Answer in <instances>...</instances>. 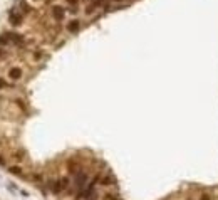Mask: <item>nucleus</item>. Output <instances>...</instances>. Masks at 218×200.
I'll return each instance as SVG.
<instances>
[{
  "mask_svg": "<svg viewBox=\"0 0 218 200\" xmlns=\"http://www.w3.org/2000/svg\"><path fill=\"white\" fill-rule=\"evenodd\" d=\"M87 180H89V173H86V171L79 170L76 173V180H74V187H76L77 193H81L84 188H86L87 185Z\"/></svg>",
  "mask_w": 218,
  "mask_h": 200,
  "instance_id": "f257e3e1",
  "label": "nucleus"
},
{
  "mask_svg": "<svg viewBox=\"0 0 218 200\" xmlns=\"http://www.w3.org/2000/svg\"><path fill=\"white\" fill-rule=\"evenodd\" d=\"M52 17H54L57 22L64 20V17H65V8L61 7V5H54V7H52Z\"/></svg>",
  "mask_w": 218,
  "mask_h": 200,
  "instance_id": "f03ea898",
  "label": "nucleus"
},
{
  "mask_svg": "<svg viewBox=\"0 0 218 200\" xmlns=\"http://www.w3.org/2000/svg\"><path fill=\"white\" fill-rule=\"evenodd\" d=\"M47 185H49V188H51V192L55 193V195L64 190V187H62V183H61V178L59 180H51V182H47Z\"/></svg>",
  "mask_w": 218,
  "mask_h": 200,
  "instance_id": "7ed1b4c3",
  "label": "nucleus"
},
{
  "mask_svg": "<svg viewBox=\"0 0 218 200\" xmlns=\"http://www.w3.org/2000/svg\"><path fill=\"white\" fill-rule=\"evenodd\" d=\"M20 77H22V69H20V67L14 66V67H10V69H8V79H12V81H18Z\"/></svg>",
  "mask_w": 218,
  "mask_h": 200,
  "instance_id": "20e7f679",
  "label": "nucleus"
},
{
  "mask_svg": "<svg viewBox=\"0 0 218 200\" xmlns=\"http://www.w3.org/2000/svg\"><path fill=\"white\" fill-rule=\"evenodd\" d=\"M67 32H71V34H77L81 30V22L77 20V19H74V20H71L69 24H67Z\"/></svg>",
  "mask_w": 218,
  "mask_h": 200,
  "instance_id": "39448f33",
  "label": "nucleus"
},
{
  "mask_svg": "<svg viewBox=\"0 0 218 200\" xmlns=\"http://www.w3.org/2000/svg\"><path fill=\"white\" fill-rule=\"evenodd\" d=\"M104 4H106L104 0H91V4H89V5L86 7V14H87V15H89V14H92V10H94V8L102 7Z\"/></svg>",
  "mask_w": 218,
  "mask_h": 200,
  "instance_id": "423d86ee",
  "label": "nucleus"
},
{
  "mask_svg": "<svg viewBox=\"0 0 218 200\" xmlns=\"http://www.w3.org/2000/svg\"><path fill=\"white\" fill-rule=\"evenodd\" d=\"M8 22H10V25L18 27L22 24V15L20 14H15V12H10V14H8Z\"/></svg>",
  "mask_w": 218,
  "mask_h": 200,
  "instance_id": "0eeeda50",
  "label": "nucleus"
},
{
  "mask_svg": "<svg viewBox=\"0 0 218 200\" xmlns=\"http://www.w3.org/2000/svg\"><path fill=\"white\" fill-rule=\"evenodd\" d=\"M8 37H10V42L17 44V46H24V44H25V40H24V36H20V34L8 32Z\"/></svg>",
  "mask_w": 218,
  "mask_h": 200,
  "instance_id": "6e6552de",
  "label": "nucleus"
},
{
  "mask_svg": "<svg viewBox=\"0 0 218 200\" xmlns=\"http://www.w3.org/2000/svg\"><path fill=\"white\" fill-rule=\"evenodd\" d=\"M67 170H69L71 175H76L77 171H79V165H77L76 160H69L67 161Z\"/></svg>",
  "mask_w": 218,
  "mask_h": 200,
  "instance_id": "1a4fd4ad",
  "label": "nucleus"
},
{
  "mask_svg": "<svg viewBox=\"0 0 218 200\" xmlns=\"http://www.w3.org/2000/svg\"><path fill=\"white\" fill-rule=\"evenodd\" d=\"M8 171H10L12 175H15V177H24V170H22L20 167H17V165L8 167Z\"/></svg>",
  "mask_w": 218,
  "mask_h": 200,
  "instance_id": "9d476101",
  "label": "nucleus"
},
{
  "mask_svg": "<svg viewBox=\"0 0 218 200\" xmlns=\"http://www.w3.org/2000/svg\"><path fill=\"white\" fill-rule=\"evenodd\" d=\"M10 42V37H8V32H4L0 36V46H7Z\"/></svg>",
  "mask_w": 218,
  "mask_h": 200,
  "instance_id": "9b49d317",
  "label": "nucleus"
},
{
  "mask_svg": "<svg viewBox=\"0 0 218 200\" xmlns=\"http://www.w3.org/2000/svg\"><path fill=\"white\" fill-rule=\"evenodd\" d=\"M101 182V185H111V183H114V178L111 177V175H107V177H104V178L99 180Z\"/></svg>",
  "mask_w": 218,
  "mask_h": 200,
  "instance_id": "f8f14e48",
  "label": "nucleus"
},
{
  "mask_svg": "<svg viewBox=\"0 0 218 200\" xmlns=\"http://www.w3.org/2000/svg\"><path fill=\"white\" fill-rule=\"evenodd\" d=\"M42 57H44V52H42V51H39V49H37V51H34V54H32V59H34V61H40Z\"/></svg>",
  "mask_w": 218,
  "mask_h": 200,
  "instance_id": "ddd939ff",
  "label": "nucleus"
},
{
  "mask_svg": "<svg viewBox=\"0 0 218 200\" xmlns=\"http://www.w3.org/2000/svg\"><path fill=\"white\" fill-rule=\"evenodd\" d=\"M61 183H62V187H64V190L69 187V177H62L61 178Z\"/></svg>",
  "mask_w": 218,
  "mask_h": 200,
  "instance_id": "4468645a",
  "label": "nucleus"
},
{
  "mask_svg": "<svg viewBox=\"0 0 218 200\" xmlns=\"http://www.w3.org/2000/svg\"><path fill=\"white\" fill-rule=\"evenodd\" d=\"M104 200H119V198H117V195H114V193H106Z\"/></svg>",
  "mask_w": 218,
  "mask_h": 200,
  "instance_id": "2eb2a0df",
  "label": "nucleus"
},
{
  "mask_svg": "<svg viewBox=\"0 0 218 200\" xmlns=\"http://www.w3.org/2000/svg\"><path fill=\"white\" fill-rule=\"evenodd\" d=\"M14 155H15V158H17V161H22V158H24V155H25V153L20 150V151H15Z\"/></svg>",
  "mask_w": 218,
  "mask_h": 200,
  "instance_id": "dca6fc26",
  "label": "nucleus"
},
{
  "mask_svg": "<svg viewBox=\"0 0 218 200\" xmlns=\"http://www.w3.org/2000/svg\"><path fill=\"white\" fill-rule=\"evenodd\" d=\"M200 200H211V195H210V193H206V192H203L200 195Z\"/></svg>",
  "mask_w": 218,
  "mask_h": 200,
  "instance_id": "f3484780",
  "label": "nucleus"
},
{
  "mask_svg": "<svg viewBox=\"0 0 218 200\" xmlns=\"http://www.w3.org/2000/svg\"><path fill=\"white\" fill-rule=\"evenodd\" d=\"M15 104H17L20 109H25V103H24V101H20V99H15Z\"/></svg>",
  "mask_w": 218,
  "mask_h": 200,
  "instance_id": "a211bd4d",
  "label": "nucleus"
},
{
  "mask_svg": "<svg viewBox=\"0 0 218 200\" xmlns=\"http://www.w3.org/2000/svg\"><path fill=\"white\" fill-rule=\"evenodd\" d=\"M32 180H35V182H40V180H42V175H40V173H34V175H32Z\"/></svg>",
  "mask_w": 218,
  "mask_h": 200,
  "instance_id": "6ab92c4d",
  "label": "nucleus"
},
{
  "mask_svg": "<svg viewBox=\"0 0 218 200\" xmlns=\"http://www.w3.org/2000/svg\"><path fill=\"white\" fill-rule=\"evenodd\" d=\"M65 2L71 4V5H77V4H79V0H65Z\"/></svg>",
  "mask_w": 218,
  "mask_h": 200,
  "instance_id": "aec40b11",
  "label": "nucleus"
},
{
  "mask_svg": "<svg viewBox=\"0 0 218 200\" xmlns=\"http://www.w3.org/2000/svg\"><path fill=\"white\" fill-rule=\"evenodd\" d=\"M0 165H2V167H5V158L2 157V155H0Z\"/></svg>",
  "mask_w": 218,
  "mask_h": 200,
  "instance_id": "412c9836",
  "label": "nucleus"
},
{
  "mask_svg": "<svg viewBox=\"0 0 218 200\" xmlns=\"http://www.w3.org/2000/svg\"><path fill=\"white\" fill-rule=\"evenodd\" d=\"M5 86H7V83L4 79H0V87H5Z\"/></svg>",
  "mask_w": 218,
  "mask_h": 200,
  "instance_id": "4be33fe9",
  "label": "nucleus"
},
{
  "mask_svg": "<svg viewBox=\"0 0 218 200\" xmlns=\"http://www.w3.org/2000/svg\"><path fill=\"white\" fill-rule=\"evenodd\" d=\"M114 2H123V0H114Z\"/></svg>",
  "mask_w": 218,
  "mask_h": 200,
  "instance_id": "5701e85b",
  "label": "nucleus"
}]
</instances>
